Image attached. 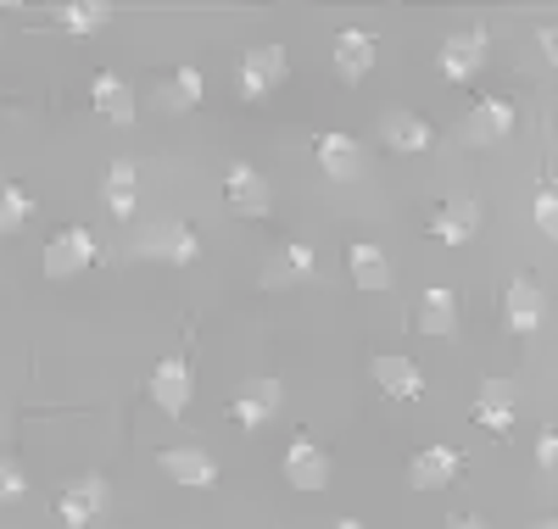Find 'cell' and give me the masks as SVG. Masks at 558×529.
<instances>
[{"label": "cell", "instance_id": "cell-1", "mask_svg": "<svg viewBox=\"0 0 558 529\" xmlns=\"http://www.w3.org/2000/svg\"><path fill=\"white\" fill-rule=\"evenodd\" d=\"M134 257H151V262H179V268H191L202 257V239L196 229L184 223V218H157L134 234Z\"/></svg>", "mask_w": 558, "mask_h": 529}, {"label": "cell", "instance_id": "cell-2", "mask_svg": "<svg viewBox=\"0 0 558 529\" xmlns=\"http://www.w3.org/2000/svg\"><path fill=\"white\" fill-rule=\"evenodd\" d=\"M96 257H101L96 234H89V229H62L51 246H45V279H73V273H84Z\"/></svg>", "mask_w": 558, "mask_h": 529}, {"label": "cell", "instance_id": "cell-3", "mask_svg": "<svg viewBox=\"0 0 558 529\" xmlns=\"http://www.w3.org/2000/svg\"><path fill=\"white\" fill-rule=\"evenodd\" d=\"M475 423L492 429V435H508L520 423V384L514 379H486L475 396Z\"/></svg>", "mask_w": 558, "mask_h": 529}, {"label": "cell", "instance_id": "cell-4", "mask_svg": "<svg viewBox=\"0 0 558 529\" xmlns=\"http://www.w3.org/2000/svg\"><path fill=\"white\" fill-rule=\"evenodd\" d=\"M286 485H296L307 496H318L324 485H330V457H324V446L313 435H296L286 446Z\"/></svg>", "mask_w": 558, "mask_h": 529}, {"label": "cell", "instance_id": "cell-5", "mask_svg": "<svg viewBox=\"0 0 558 529\" xmlns=\"http://www.w3.org/2000/svg\"><path fill=\"white\" fill-rule=\"evenodd\" d=\"M223 201L235 207L241 218H268V207H274V189H268V179L252 168V162H235L223 173Z\"/></svg>", "mask_w": 558, "mask_h": 529}, {"label": "cell", "instance_id": "cell-6", "mask_svg": "<svg viewBox=\"0 0 558 529\" xmlns=\"http://www.w3.org/2000/svg\"><path fill=\"white\" fill-rule=\"evenodd\" d=\"M286 67H291L286 45H257V51H246L241 57V95L246 101H263L274 84H286Z\"/></svg>", "mask_w": 558, "mask_h": 529}, {"label": "cell", "instance_id": "cell-7", "mask_svg": "<svg viewBox=\"0 0 558 529\" xmlns=\"http://www.w3.org/2000/svg\"><path fill=\"white\" fill-rule=\"evenodd\" d=\"M191 396H196L191 362H184V357H162V362L151 368V402H157L168 418H179L184 407H191Z\"/></svg>", "mask_w": 558, "mask_h": 529}, {"label": "cell", "instance_id": "cell-8", "mask_svg": "<svg viewBox=\"0 0 558 529\" xmlns=\"http://www.w3.org/2000/svg\"><path fill=\"white\" fill-rule=\"evenodd\" d=\"M313 157H318V168L330 173L336 184H352V179H363V146H357L352 134L324 128V134L313 139Z\"/></svg>", "mask_w": 558, "mask_h": 529}, {"label": "cell", "instance_id": "cell-9", "mask_svg": "<svg viewBox=\"0 0 558 529\" xmlns=\"http://www.w3.org/2000/svg\"><path fill=\"white\" fill-rule=\"evenodd\" d=\"M368 373H375V384L386 396H397V402L425 396V373H418V362L408 352H380L375 362H368Z\"/></svg>", "mask_w": 558, "mask_h": 529}, {"label": "cell", "instance_id": "cell-10", "mask_svg": "<svg viewBox=\"0 0 558 529\" xmlns=\"http://www.w3.org/2000/svg\"><path fill=\"white\" fill-rule=\"evenodd\" d=\"M514 123H520L514 101H508V95H486V101L470 112V123H463V134H470V146H497V139L514 134Z\"/></svg>", "mask_w": 558, "mask_h": 529}, {"label": "cell", "instance_id": "cell-11", "mask_svg": "<svg viewBox=\"0 0 558 529\" xmlns=\"http://www.w3.org/2000/svg\"><path fill=\"white\" fill-rule=\"evenodd\" d=\"M502 307H508V329H514V334H536V329L547 323V296H542V284L525 279V273L508 279Z\"/></svg>", "mask_w": 558, "mask_h": 529}, {"label": "cell", "instance_id": "cell-12", "mask_svg": "<svg viewBox=\"0 0 558 529\" xmlns=\"http://www.w3.org/2000/svg\"><path fill=\"white\" fill-rule=\"evenodd\" d=\"M481 62H486V34H447V45H441V57H436V67L447 73V84H470L475 73H481Z\"/></svg>", "mask_w": 558, "mask_h": 529}, {"label": "cell", "instance_id": "cell-13", "mask_svg": "<svg viewBox=\"0 0 558 529\" xmlns=\"http://www.w3.org/2000/svg\"><path fill=\"white\" fill-rule=\"evenodd\" d=\"M458 468H463L458 446H425V452L408 463V485L413 491H447L452 479H458Z\"/></svg>", "mask_w": 558, "mask_h": 529}, {"label": "cell", "instance_id": "cell-14", "mask_svg": "<svg viewBox=\"0 0 558 529\" xmlns=\"http://www.w3.org/2000/svg\"><path fill=\"white\" fill-rule=\"evenodd\" d=\"M157 463H162V473H173L179 485H191V491H213L218 485V463L202 446H168Z\"/></svg>", "mask_w": 558, "mask_h": 529}, {"label": "cell", "instance_id": "cell-15", "mask_svg": "<svg viewBox=\"0 0 558 529\" xmlns=\"http://www.w3.org/2000/svg\"><path fill=\"white\" fill-rule=\"evenodd\" d=\"M430 234L447 239V246H470V239L481 234V201H475V196H452V201H441V212L430 218Z\"/></svg>", "mask_w": 558, "mask_h": 529}, {"label": "cell", "instance_id": "cell-16", "mask_svg": "<svg viewBox=\"0 0 558 529\" xmlns=\"http://www.w3.org/2000/svg\"><path fill=\"white\" fill-rule=\"evenodd\" d=\"M347 273H352L357 291H391L397 284V273H391V262H386V251L375 246V239H352L347 246Z\"/></svg>", "mask_w": 558, "mask_h": 529}, {"label": "cell", "instance_id": "cell-17", "mask_svg": "<svg viewBox=\"0 0 558 529\" xmlns=\"http://www.w3.org/2000/svg\"><path fill=\"white\" fill-rule=\"evenodd\" d=\"M279 396H286V391H279V379H246L235 391V407H229V413H235L241 429H263L279 413Z\"/></svg>", "mask_w": 558, "mask_h": 529}, {"label": "cell", "instance_id": "cell-18", "mask_svg": "<svg viewBox=\"0 0 558 529\" xmlns=\"http://www.w3.org/2000/svg\"><path fill=\"white\" fill-rule=\"evenodd\" d=\"M375 57H380V45H375V34H368V28L336 34V73H341L347 84H357V78L375 73Z\"/></svg>", "mask_w": 558, "mask_h": 529}, {"label": "cell", "instance_id": "cell-19", "mask_svg": "<svg viewBox=\"0 0 558 529\" xmlns=\"http://www.w3.org/2000/svg\"><path fill=\"white\" fill-rule=\"evenodd\" d=\"M380 139H386L391 151H402V157H418V151L436 146V128L418 118V112H386L380 118Z\"/></svg>", "mask_w": 558, "mask_h": 529}, {"label": "cell", "instance_id": "cell-20", "mask_svg": "<svg viewBox=\"0 0 558 529\" xmlns=\"http://www.w3.org/2000/svg\"><path fill=\"white\" fill-rule=\"evenodd\" d=\"M107 507V479H73V485L62 491V502H57V513H62V524L68 529H89V518H96Z\"/></svg>", "mask_w": 558, "mask_h": 529}, {"label": "cell", "instance_id": "cell-21", "mask_svg": "<svg viewBox=\"0 0 558 529\" xmlns=\"http://www.w3.org/2000/svg\"><path fill=\"white\" fill-rule=\"evenodd\" d=\"M89 107H96L107 123H134V95H129V84L118 78V73H96L89 78Z\"/></svg>", "mask_w": 558, "mask_h": 529}, {"label": "cell", "instance_id": "cell-22", "mask_svg": "<svg viewBox=\"0 0 558 529\" xmlns=\"http://www.w3.org/2000/svg\"><path fill=\"white\" fill-rule=\"evenodd\" d=\"M418 329H425L430 341H452L458 334V296L447 284H430L425 291V302H418Z\"/></svg>", "mask_w": 558, "mask_h": 529}, {"label": "cell", "instance_id": "cell-23", "mask_svg": "<svg viewBox=\"0 0 558 529\" xmlns=\"http://www.w3.org/2000/svg\"><path fill=\"white\" fill-rule=\"evenodd\" d=\"M134 196H140V173L134 162H112L107 168V184H101V201L112 218H134Z\"/></svg>", "mask_w": 558, "mask_h": 529}, {"label": "cell", "instance_id": "cell-24", "mask_svg": "<svg viewBox=\"0 0 558 529\" xmlns=\"http://www.w3.org/2000/svg\"><path fill=\"white\" fill-rule=\"evenodd\" d=\"M202 95H207L202 67H179V73L157 89V107H162V112H191V107H202Z\"/></svg>", "mask_w": 558, "mask_h": 529}, {"label": "cell", "instance_id": "cell-25", "mask_svg": "<svg viewBox=\"0 0 558 529\" xmlns=\"http://www.w3.org/2000/svg\"><path fill=\"white\" fill-rule=\"evenodd\" d=\"M57 23H62L68 34L89 39L96 28H107V23H112V7H107V0H73V7H57Z\"/></svg>", "mask_w": 558, "mask_h": 529}, {"label": "cell", "instance_id": "cell-26", "mask_svg": "<svg viewBox=\"0 0 558 529\" xmlns=\"http://www.w3.org/2000/svg\"><path fill=\"white\" fill-rule=\"evenodd\" d=\"M34 218V196L23 184H0V234H17Z\"/></svg>", "mask_w": 558, "mask_h": 529}, {"label": "cell", "instance_id": "cell-27", "mask_svg": "<svg viewBox=\"0 0 558 529\" xmlns=\"http://www.w3.org/2000/svg\"><path fill=\"white\" fill-rule=\"evenodd\" d=\"M286 279H313V246H302V239L279 246V268H268V284H286Z\"/></svg>", "mask_w": 558, "mask_h": 529}, {"label": "cell", "instance_id": "cell-28", "mask_svg": "<svg viewBox=\"0 0 558 529\" xmlns=\"http://www.w3.org/2000/svg\"><path fill=\"white\" fill-rule=\"evenodd\" d=\"M531 212H536V229H542L547 239H558V184H553V179L536 189V207H531Z\"/></svg>", "mask_w": 558, "mask_h": 529}, {"label": "cell", "instance_id": "cell-29", "mask_svg": "<svg viewBox=\"0 0 558 529\" xmlns=\"http://www.w3.org/2000/svg\"><path fill=\"white\" fill-rule=\"evenodd\" d=\"M28 496V479L17 463H0V502H23Z\"/></svg>", "mask_w": 558, "mask_h": 529}, {"label": "cell", "instance_id": "cell-30", "mask_svg": "<svg viewBox=\"0 0 558 529\" xmlns=\"http://www.w3.org/2000/svg\"><path fill=\"white\" fill-rule=\"evenodd\" d=\"M536 463H542V473H558V429L536 435Z\"/></svg>", "mask_w": 558, "mask_h": 529}, {"label": "cell", "instance_id": "cell-31", "mask_svg": "<svg viewBox=\"0 0 558 529\" xmlns=\"http://www.w3.org/2000/svg\"><path fill=\"white\" fill-rule=\"evenodd\" d=\"M536 39H542V57H547V62H558V34H553V28H542Z\"/></svg>", "mask_w": 558, "mask_h": 529}, {"label": "cell", "instance_id": "cell-32", "mask_svg": "<svg viewBox=\"0 0 558 529\" xmlns=\"http://www.w3.org/2000/svg\"><path fill=\"white\" fill-rule=\"evenodd\" d=\"M447 529H486L481 518H458V524H447Z\"/></svg>", "mask_w": 558, "mask_h": 529}, {"label": "cell", "instance_id": "cell-33", "mask_svg": "<svg viewBox=\"0 0 558 529\" xmlns=\"http://www.w3.org/2000/svg\"><path fill=\"white\" fill-rule=\"evenodd\" d=\"M336 529H368V524H363V518H341Z\"/></svg>", "mask_w": 558, "mask_h": 529}, {"label": "cell", "instance_id": "cell-34", "mask_svg": "<svg viewBox=\"0 0 558 529\" xmlns=\"http://www.w3.org/2000/svg\"><path fill=\"white\" fill-rule=\"evenodd\" d=\"M536 529H558V524H553V518H542V524H536Z\"/></svg>", "mask_w": 558, "mask_h": 529}]
</instances>
